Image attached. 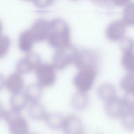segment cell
I'll return each instance as SVG.
<instances>
[{
  "mask_svg": "<svg viewBox=\"0 0 134 134\" xmlns=\"http://www.w3.org/2000/svg\"><path fill=\"white\" fill-rule=\"evenodd\" d=\"M47 40L49 46L55 50L70 45V29L66 22L60 18L51 20L50 22V30Z\"/></svg>",
  "mask_w": 134,
  "mask_h": 134,
  "instance_id": "6da1fadb",
  "label": "cell"
},
{
  "mask_svg": "<svg viewBox=\"0 0 134 134\" xmlns=\"http://www.w3.org/2000/svg\"><path fill=\"white\" fill-rule=\"evenodd\" d=\"M98 68H83L77 69L72 83L76 91L88 93L94 87L98 73Z\"/></svg>",
  "mask_w": 134,
  "mask_h": 134,
  "instance_id": "7a4b0ae2",
  "label": "cell"
},
{
  "mask_svg": "<svg viewBox=\"0 0 134 134\" xmlns=\"http://www.w3.org/2000/svg\"><path fill=\"white\" fill-rule=\"evenodd\" d=\"M134 100L125 96H118L105 103L104 110L107 117L111 119H120L127 111L133 109Z\"/></svg>",
  "mask_w": 134,
  "mask_h": 134,
  "instance_id": "3957f363",
  "label": "cell"
},
{
  "mask_svg": "<svg viewBox=\"0 0 134 134\" xmlns=\"http://www.w3.org/2000/svg\"><path fill=\"white\" fill-rule=\"evenodd\" d=\"M77 51L78 49L71 44L57 49L52 55L51 64L57 70L65 69L74 64Z\"/></svg>",
  "mask_w": 134,
  "mask_h": 134,
  "instance_id": "277c9868",
  "label": "cell"
},
{
  "mask_svg": "<svg viewBox=\"0 0 134 134\" xmlns=\"http://www.w3.org/2000/svg\"><path fill=\"white\" fill-rule=\"evenodd\" d=\"M3 118L10 134H28L29 132V123L20 112L13 109L5 111Z\"/></svg>",
  "mask_w": 134,
  "mask_h": 134,
  "instance_id": "5b68a950",
  "label": "cell"
},
{
  "mask_svg": "<svg viewBox=\"0 0 134 134\" xmlns=\"http://www.w3.org/2000/svg\"><path fill=\"white\" fill-rule=\"evenodd\" d=\"M100 56L98 53L93 49L82 48L77 51L74 65L77 69L95 68L99 69Z\"/></svg>",
  "mask_w": 134,
  "mask_h": 134,
  "instance_id": "8992f818",
  "label": "cell"
},
{
  "mask_svg": "<svg viewBox=\"0 0 134 134\" xmlns=\"http://www.w3.org/2000/svg\"><path fill=\"white\" fill-rule=\"evenodd\" d=\"M37 83L43 88L52 87L57 79V70L51 63H42L35 70Z\"/></svg>",
  "mask_w": 134,
  "mask_h": 134,
  "instance_id": "52a82bcc",
  "label": "cell"
},
{
  "mask_svg": "<svg viewBox=\"0 0 134 134\" xmlns=\"http://www.w3.org/2000/svg\"><path fill=\"white\" fill-rule=\"evenodd\" d=\"M41 62L40 56L31 51L18 60L16 65V71L22 75L30 74L35 71Z\"/></svg>",
  "mask_w": 134,
  "mask_h": 134,
  "instance_id": "ba28073f",
  "label": "cell"
},
{
  "mask_svg": "<svg viewBox=\"0 0 134 134\" xmlns=\"http://www.w3.org/2000/svg\"><path fill=\"white\" fill-rule=\"evenodd\" d=\"M61 130L64 134H85V126L79 116L72 114L65 116Z\"/></svg>",
  "mask_w": 134,
  "mask_h": 134,
  "instance_id": "9c48e42d",
  "label": "cell"
},
{
  "mask_svg": "<svg viewBox=\"0 0 134 134\" xmlns=\"http://www.w3.org/2000/svg\"><path fill=\"white\" fill-rule=\"evenodd\" d=\"M29 30L35 43L42 42L47 39L50 30V22L43 18L34 21Z\"/></svg>",
  "mask_w": 134,
  "mask_h": 134,
  "instance_id": "30bf717a",
  "label": "cell"
},
{
  "mask_svg": "<svg viewBox=\"0 0 134 134\" xmlns=\"http://www.w3.org/2000/svg\"><path fill=\"white\" fill-rule=\"evenodd\" d=\"M126 25L122 20H115L110 23L106 29V36L111 42L122 40L125 35Z\"/></svg>",
  "mask_w": 134,
  "mask_h": 134,
  "instance_id": "8fae6325",
  "label": "cell"
},
{
  "mask_svg": "<svg viewBox=\"0 0 134 134\" xmlns=\"http://www.w3.org/2000/svg\"><path fill=\"white\" fill-rule=\"evenodd\" d=\"M5 87L12 94L23 91L25 87L23 75L16 71L9 74L5 79Z\"/></svg>",
  "mask_w": 134,
  "mask_h": 134,
  "instance_id": "7c38bea8",
  "label": "cell"
},
{
  "mask_svg": "<svg viewBox=\"0 0 134 134\" xmlns=\"http://www.w3.org/2000/svg\"><path fill=\"white\" fill-rule=\"evenodd\" d=\"M96 93L99 99L104 103L117 97V90L116 86L109 82H104L100 84L96 88Z\"/></svg>",
  "mask_w": 134,
  "mask_h": 134,
  "instance_id": "4fadbf2b",
  "label": "cell"
},
{
  "mask_svg": "<svg viewBox=\"0 0 134 134\" xmlns=\"http://www.w3.org/2000/svg\"><path fill=\"white\" fill-rule=\"evenodd\" d=\"M90 104V98L88 93L76 91L71 96L70 105L72 108L77 112L84 111Z\"/></svg>",
  "mask_w": 134,
  "mask_h": 134,
  "instance_id": "5bb4252c",
  "label": "cell"
},
{
  "mask_svg": "<svg viewBox=\"0 0 134 134\" xmlns=\"http://www.w3.org/2000/svg\"><path fill=\"white\" fill-rule=\"evenodd\" d=\"M35 42L29 29L24 30L19 35L18 40V46L23 53L26 54L32 51Z\"/></svg>",
  "mask_w": 134,
  "mask_h": 134,
  "instance_id": "9a60e30c",
  "label": "cell"
},
{
  "mask_svg": "<svg viewBox=\"0 0 134 134\" xmlns=\"http://www.w3.org/2000/svg\"><path fill=\"white\" fill-rule=\"evenodd\" d=\"M43 88L37 82L32 83L25 88L23 91L28 103L40 101L43 95Z\"/></svg>",
  "mask_w": 134,
  "mask_h": 134,
  "instance_id": "2e32d148",
  "label": "cell"
},
{
  "mask_svg": "<svg viewBox=\"0 0 134 134\" xmlns=\"http://www.w3.org/2000/svg\"><path fill=\"white\" fill-rule=\"evenodd\" d=\"M65 116L59 112L47 113L44 120L47 126L54 130H61Z\"/></svg>",
  "mask_w": 134,
  "mask_h": 134,
  "instance_id": "e0dca14e",
  "label": "cell"
},
{
  "mask_svg": "<svg viewBox=\"0 0 134 134\" xmlns=\"http://www.w3.org/2000/svg\"><path fill=\"white\" fill-rule=\"evenodd\" d=\"M47 113L46 108L40 101L29 104L28 114L32 120L36 121L44 120Z\"/></svg>",
  "mask_w": 134,
  "mask_h": 134,
  "instance_id": "ac0fdd59",
  "label": "cell"
},
{
  "mask_svg": "<svg viewBox=\"0 0 134 134\" xmlns=\"http://www.w3.org/2000/svg\"><path fill=\"white\" fill-rule=\"evenodd\" d=\"M28 101L24 93V91L12 94L9 104L11 109L21 112L27 105Z\"/></svg>",
  "mask_w": 134,
  "mask_h": 134,
  "instance_id": "d6986e66",
  "label": "cell"
},
{
  "mask_svg": "<svg viewBox=\"0 0 134 134\" xmlns=\"http://www.w3.org/2000/svg\"><path fill=\"white\" fill-rule=\"evenodd\" d=\"M121 65L127 74L134 75V50L122 53Z\"/></svg>",
  "mask_w": 134,
  "mask_h": 134,
  "instance_id": "ffe728a7",
  "label": "cell"
},
{
  "mask_svg": "<svg viewBox=\"0 0 134 134\" xmlns=\"http://www.w3.org/2000/svg\"><path fill=\"white\" fill-rule=\"evenodd\" d=\"M120 89L127 95H131L134 91V75L126 74L119 81Z\"/></svg>",
  "mask_w": 134,
  "mask_h": 134,
  "instance_id": "44dd1931",
  "label": "cell"
},
{
  "mask_svg": "<svg viewBox=\"0 0 134 134\" xmlns=\"http://www.w3.org/2000/svg\"><path fill=\"white\" fill-rule=\"evenodd\" d=\"M122 127L127 131H134V110L131 109L125 113L120 118Z\"/></svg>",
  "mask_w": 134,
  "mask_h": 134,
  "instance_id": "7402d4cb",
  "label": "cell"
},
{
  "mask_svg": "<svg viewBox=\"0 0 134 134\" xmlns=\"http://www.w3.org/2000/svg\"><path fill=\"white\" fill-rule=\"evenodd\" d=\"M124 9L122 21L128 26H134V3H129Z\"/></svg>",
  "mask_w": 134,
  "mask_h": 134,
  "instance_id": "603a6c76",
  "label": "cell"
},
{
  "mask_svg": "<svg viewBox=\"0 0 134 134\" xmlns=\"http://www.w3.org/2000/svg\"><path fill=\"white\" fill-rule=\"evenodd\" d=\"M11 40L6 35H0V59L8 54L11 46Z\"/></svg>",
  "mask_w": 134,
  "mask_h": 134,
  "instance_id": "cb8c5ba5",
  "label": "cell"
},
{
  "mask_svg": "<svg viewBox=\"0 0 134 134\" xmlns=\"http://www.w3.org/2000/svg\"><path fill=\"white\" fill-rule=\"evenodd\" d=\"M94 3L102 6L114 5L118 7L124 6L129 3L130 0H91Z\"/></svg>",
  "mask_w": 134,
  "mask_h": 134,
  "instance_id": "d4e9b609",
  "label": "cell"
},
{
  "mask_svg": "<svg viewBox=\"0 0 134 134\" xmlns=\"http://www.w3.org/2000/svg\"><path fill=\"white\" fill-rule=\"evenodd\" d=\"M120 48L122 53L134 50L133 39L129 37H124L120 40Z\"/></svg>",
  "mask_w": 134,
  "mask_h": 134,
  "instance_id": "484cf974",
  "label": "cell"
},
{
  "mask_svg": "<svg viewBox=\"0 0 134 134\" xmlns=\"http://www.w3.org/2000/svg\"><path fill=\"white\" fill-rule=\"evenodd\" d=\"M54 0H33L34 5L38 8H44L52 4Z\"/></svg>",
  "mask_w": 134,
  "mask_h": 134,
  "instance_id": "4316f807",
  "label": "cell"
},
{
  "mask_svg": "<svg viewBox=\"0 0 134 134\" xmlns=\"http://www.w3.org/2000/svg\"><path fill=\"white\" fill-rule=\"evenodd\" d=\"M5 78L4 75L0 73V92L5 88Z\"/></svg>",
  "mask_w": 134,
  "mask_h": 134,
  "instance_id": "83f0119b",
  "label": "cell"
},
{
  "mask_svg": "<svg viewBox=\"0 0 134 134\" xmlns=\"http://www.w3.org/2000/svg\"><path fill=\"white\" fill-rule=\"evenodd\" d=\"M5 112V110L4 108V107L2 105V103L0 102V119L2 118H3Z\"/></svg>",
  "mask_w": 134,
  "mask_h": 134,
  "instance_id": "f1b7e54d",
  "label": "cell"
},
{
  "mask_svg": "<svg viewBox=\"0 0 134 134\" xmlns=\"http://www.w3.org/2000/svg\"><path fill=\"white\" fill-rule=\"evenodd\" d=\"M3 24L1 22V21L0 20V35H2V32H3Z\"/></svg>",
  "mask_w": 134,
  "mask_h": 134,
  "instance_id": "f546056e",
  "label": "cell"
},
{
  "mask_svg": "<svg viewBox=\"0 0 134 134\" xmlns=\"http://www.w3.org/2000/svg\"><path fill=\"white\" fill-rule=\"evenodd\" d=\"M28 134H38V133H37L36 132H29Z\"/></svg>",
  "mask_w": 134,
  "mask_h": 134,
  "instance_id": "4dcf8cb0",
  "label": "cell"
},
{
  "mask_svg": "<svg viewBox=\"0 0 134 134\" xmlns=\"http://www.w3.org/2000/svg\"><path fill=\"white\" fill-rule=\"evenodd\" d=\"M131 96H132V98H133V100H134V91H133V92L132 93V94L131 95Z\"/></svg>",
  "mask_w": 134,
  "mask_h": 134,
  "instance_id": "1f68e13d",
  "label": "cell"
},
{
  "mask_svg": "<svg viewBox=\"0 0 134 134\" xmlns=\"http://www.w3.org/2000/svg\"><path fill=\"white\" fill-rule=\"evenodd\" d=\"M24 1H33V0H23Z\"/></svg>",
  "mask_w": 134,
  "mask_h": 134,
  "instance_id": "d6a6232c",
  "label": "cell"
},
{
  "mask_svg": "<svg viewBox=\"0 0 134 134\" xmlns=\"http://www.w3.org/2000/svg\"><path fill=\"white\" fill-rule=\"evenodd\" d=\"M72 1H78V0H72Z\"/></svg>",
  "mask_w": 134,
  "mask_h": 134,
  "instance_id": "836d02e7",
  "label": "cell"
},
{
  "mask_svg": "<svg viewBox=\"0 0 134 134\" xmlns=\"http://www.w3.org/2000/svg\"><path fill=\"white\" fill-rule=\"evenodd\" d=\"M133 110H134V107H133Z\"/></svg>",
  "mask_w": 134,
  "mask_h": 134,
  "instance_id": "e575fe53",
  "label": "cell"
}]
</instances>
